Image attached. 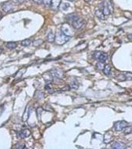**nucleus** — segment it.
<instances>
[{
	"instance_id": "obj_1",
	"label": "nucleus",
	"mask_w": 132,
	"mask_h": 149,
	"mask_svg": "<svg viewBox=\"0 0 132 149\" xmlns=\"http://www.w3.org/2000/svg\"><path fill=\"white\" fill-rule=\"evenodd\" d=\"M103 7H102V11L104 13L105 16H108L109 14H112L113 13V6L111 0H105L103 2Z\"/></svg>"
},
{
	"instance_id": "obj_2",
	"label": "nucleus",
	"mask_w": 132,
	"mask_h": 149,
	"mask_svg": "<svg viewBox=\"0 0 132 149\" xmlns=\"http://www.w3.org/2000/svg\"><path fill=\"white\" fill-rule=\"evenodd\" d=\"M70 39H71V37L65 36L61 31H59L56 32V34L55 42L57 45H63V44H65L66 42H68Z\"/></svg>"
},
{
	"instance_id": "obj_3",
	"label": "nucleus",
	"mask_w": 132,
	"mask_h": 149,
	"mask_svg": "<svg viewBox=\"0 0 132 149\" xmlns=\"http://www.w3.org/2000/svg\"><path fill=\"white\" fill-rule=\"evenodd\" d=\"M2 9L4 12L10 13L15 10V5L13 2H5L2 3Z\"/></svg>"
},
{
	"instance_id": "obj_4",
	"label": "nucleus",
	"mask_w": 132,
	"mask_h": 149,
	"mask_svg": "<svg viewBox=\"0 0 132 149\" xmlns=\"http://www.w3.org/2000/svg\"><path fill=\"white\" fill-rule=\"evenodd\" d=\"M61 31L65 35V36L68 37H72L73 36V30L69 24L65 23L63 24L61 27Z\"/></svg>"
},
{
	"instance_id": "obj_5",
	"label": "nucleus",
	"mask_w": 132,
	"mask_h": 149,
	"mask_svg": "<svg viewBox=\"0 0 132 149\" xmlns=\"http://www.w3.org/2000/svg\"><path fill=\"white\" fill-rule=\"evenodd\" d=\"M94 58L98 60L99 61H106L107 58H108V55L106 53L102 52V51H95L93 53Z\"/></svg>"
},
{
	"instance_id": "obj_6",
	"label": "nucleus",
	"mask_w": 132,
	"mask_h": 149,
	"mask_svg": "<svg viewBox=\"0 0 132 149\" xmlns=\"http://www.w3.org/2000/svg\"><path fill=\"white\" fill-rule=\"evenodd\" d=\"M128 126V123L126 121L122 120V121H117L114 123V129L116 131L120 132L123 131V129L125 128L126 126Z\"/></svg>"
},
{
	"instance_id": "obj_7",
	"label": "nucleus",
	"mask_w": 132,
	"mask_h": 149,
	"mask_svg": "<svg viewBox=\"0 0 132 149\" xmlns=\"http://www.w3.org/2000/svg\"><path fill=\"white\" fill-rule=\"evenodd\" d=\"M85 24V20L84 18H78L72 23V27L74 29L78 30L83 28V26H84Z\"/></svg>"
},
{
	"instance_id": "obj_8",
	"label": "nucleus",
	"mask_w": 132,
	"mask_h": 149,
	"mask_svg": "<svg viewBox=\"0 0 132 149\" xmlns=\"http://www.w3.org/2000/svg\"><path fill=\"white\" fill-rule=\"evenodd\" d=\"M50 73L52 74L53 78H58V79H61V78H63L64 77L63 72L62 71V70L58 69V68H53V69H52L50 71Z\"/></svg>"
},
{
	"instance_id": "obj_9",
	"label": "nucleus",
	"mask_w": 132,
	"mask_h": 149,
	"mask_svg": "<svg viewBox=\"0 0 132 149\" xmlns=\"http://www.w3.org/2000/svg\"><path fill=\"white\" fill-rule=\"evenodd\" d=\"M30 135H31V131L29 130L28 129H23V130H21V131L17 133V137L20 138V139H23V138L28 137Z\"/></svg>"
},
{
	"instance_id": "obj_10",
	"label": "nucleus",
	"mask_w": 132,
	"mask_h": 149,
	"mask_svg": "<svg viewBox=\"0 0 132 149\" xmlns=\"http://www.w3.org/2000/svg\"><path fill=\"white\" fill-rule=\"evenodd\" d=\"M78 18H79V17H78L77 14H76V13H69V14H67L66 16V20L70 21V22H71V23H73L74 21H75Z\"/></svg>"
},
{
	"instance_id": "obj_11",
	"label": "nucleus",
	"mask_w": 132,
	"mask_h": 149,
	"mask_svg": "<svg viewBox=\"0 0 132 149\" xmlns=\"http://www.w3.org/2000/svg\"><path fill=\"white\" fill-rule=\"evenodd\" d=\"M111 148L113 149H123L126 148V145L124 144L121 143V142H118V141H115L111 144Z\"/></svg>"
},
{
	"instance_id": "obj_12",
	"label": "nucleus",
	"mask_w": 132,
	"mask_h": 149,
	"mask_svg": "<svg viewBox=\"0 0 132 149\" xmlns=\"http://www.w3.org/2000/svg\"><path fill=\"white\" fill-rule=\"evenodd\" d=\"M113 139V135L112 133H110V132L106 133L104 136V143L109 144Z\"/></svg>"
},
{
	"instance_id": "obj_13",
	"label": "nucleus",
	"mask_w": 132,
	"mask_h": 149,
	"mask_svg": "<svg viewBox=\"0 0 132 149\" xmlns=\"http://www.w3.org/2000/svg\"><path fill=\"white\" fill-rule=\"evenodd\" d=\"M47 41L48 42H54L56 39V35L54 34V32L52 31H49V32L47 34Z\"/></svg>"
},
{
	"instance_id": "obj_14",
	"label": "nucleus",
	"mask_w": 132,
	"mask_h": 149,
	"mask_svg": "<svg viewBox=\"0 0 132 149\" xmlns=\"http://www.w3.org/2000/svg\"><path fill=\"white\" fill-rule=\"evenodd\" d=\"M43 78H44V79L45 80V82L47 83H50L53 80V77L50 72L45 73V74L43 75Z\"/></svg>"
},
{
	"instance_id": "obj_15",
	"label": "nucleus",
	"mask_w": 132,
	"mask_h": 149,
	"mask_svg": "<svg viewBox=\"0 0 132 149\" xmlns=\"http://www.w3.org/2000/svg\"><path fill=\"white\" fill-rule=\"evenodd\" d=\"M61 3V0H52V4L51 6L52 10H56L60 8V5Z\"/></svg>"
},
{
	"instance_id": "obj_16",
	"label": "nucleus",
	"mask_w": 132,
	"mask_h": 149,
	"mask_svg": "<svg viewBox=\"0 0 132 149\" xmlns=\"http://www.w3.org/2000/svg\"><path fill=\"white\" fill-rule=\"evenodd\" d=\"M34 97L37 100H41V99H43L45 97V94L42 91L37 90V91H35V93H34Z\"/></svg>"
},
{
	"instance_id": "obj_17",
	"label": "nucleus",
	"mask_w": 132,
	"mask_h": 149,
	"mask_svg": "<svg viewBox=\"0 0 132 149\" xmlns=\"http://www.w3.org/2000/svg\"><path fill=\"white\" fill-rule=\"evenodd\" d=\"M95 16L97 17H98L99 19H100V20H105V15H104V13H102V11L101 10H99V9H96L95 10Z\"/></svg>"
},
{
	"instance_id": "obj_18",
	"label": "nucleus",
	"mask_w": 132,
	"mask_h": 149,
	"mask_svg": "<svg viewBox=\"0 0 132 149\" xmlns=\"http://www.w3.org/2000/svg\"><path fill=\"white\" fill-rule=\"evenodd\" d=\"M103 72L105 75H108V76L110 75V74H111V66H110L109 64H106L103 69Z\"/></svg>"
},
{
	"instance_id": "obj_19",
	"label": "nucleus",
	"mask_w": 132,
	"mask_h": 149,
	"mask_svg": "<svg viewBox=\"0 0 132 149\" xmlns=\"http://www.w3.org/2000/svg\"><path fill=\"white\" fill-rule=\"evenodd\" d=\"M30 112L31 110L28 112V107L26 108L25 112H24V114L23 115V117H22V120L23 121H27L28 119V118L30 117Z\"/></svg>"
},
{
	"instance_id": "obj_20",
	"label": "nucleus",
	"mask_w": 132,
	"mask_h": 149,
	"mask_svg": "<svg viewBox=\"0 0 132 149\" xmlns=\"http://www.w3.org/2000/svg\"><path fill=\"white\" fill-rule=\"evenodd\" d=\"M70 86H71V88H72V89H78V87H79V84H78L77 80L74 79L71 81V83H70Z\"/></svg>"
},
{
	"instance_id": "obj_21",
	"label": "nucleus",
	"mask_w": 132,
	"mask_h": 149,
	"mask_svg": "<svg viewBox=\"0 0 132 149\" xmlns=\"http://www.w3.org/2000/svg\"><path fill=\"white\" fill-rule=\"evenodd\" d=\"M17 43L15 42H9L6 43V47L8 49H9V50H13V49H15L17 47Z\"/></svg>"
},
{
	"instance_id": "obj_22",
	"label": "nucleus",
	"mask_w": 132,
	"mask_h": 149,
	"mask_svg": "<svg viewBox=\"0 0 132 149\" xmlns=\"http://www.w3.org/2000/svg\"><path fill=\"white\" fill-rule=\"evenodd\" d=\"M69 6L70 4L67 3V2H61L60 5V9H61L62 10H66Z\"/></svg>"
},
{
	"instance_id": "obj_23",
	"label": "nucleus",
	"mask_w": 132,
	"mask_h": 149,
	"mask_svg": "<svg viewBox=\"0 0 132 149\" xmlns=\"http://www.w3.org/2000/svg\"><path fill=\"white\" fill-rule=\"evenodd\" d=\"M105 65H106V64H105L104 61H99V63H97L96 64V67L99 70H103Z\"/></svg>"
},
{
	"instance_id": "obj_24",
	"label": "nucleus",
	"mask_w": 132,
	"mask_h": 149,
	"mask_svg": "<svg viewBox=\"0 0 132 149\" xmlns=\"http://www.w3.org/2000/svg\"><path fill=\"white\" fill-rule=\"evenodd\" d=\"M31 44V40L30 39H24L21 42V45H22L23 46H30Z\"/></svg>"
},
{
	"instance_id": "obj_25",
	"label": "nucleus",
	"mask_w": 132,
	"mask_h": 149,
	"mask_svg": "<svg viewBox=\"0 0 132 149\" xmlns=\"http://www.w3.org/2000/svg\"><path fill=\"white\" fill-rule=\"evenodd\" d=\"M123 133H124L125 134H131V131H132V128L131 126H126L124 129H123Z\"/></svg>"
},
{
	"instance_id": "obj_26",
	"label": "nucleus",
	"mask_w": 132,
	"mask_h": 149,
	"mask_svg": "<svg viewBox=\"0 0 132 149\" xmlns=\"http://www.w3.org/2000/svg\"><path fill=\"white\" fill-rule=\"evenodd\" d=\"M43 108H44L45 111H48V112H52L53 111L52 108L51 107V105L49 104H45L44 106H43Z\"/></svg>"
},
{
	"instance_id": "obj_27",
	"label": "nucleus",
	"mask_w": 132,
	"mask_h": 149,
	"mask_svg": "<svg viewBox=\"0 0 132 149\" xmlns=\"http://www.w3.org/2000/svg\"><path fill=\"white\" fill-rule=\"evenodd\" d=\"M42 3L46 7H50L52 4V0H42Z\"/></svg>"
},
{
	"instance_id": "obj_28",
	"label": "nucleus",
	"mask_w": 132,
	"mask_h": 149,
	"mask_svg": "<svg viewBox=\"0 0 132 149\" xmlns=\"http://www.w3.org/2000/svg\"><path fill=\"white\" fill-rule=\"evenodd\" d=\"M116 78H117V80H119V81H125L126 80V77H125V75L124 74H120L118 75L117 77H116Z\"/></svg>"
},
{
	"instance_id": "obj_29",
	"label": "nucleus",
	"mask_w": 132,
	"mask_h": 149,
	"mask_svg": "<svg viewBox=\"0 0 132 149\" xmlns=\"http://www.w3.org/2000/svg\"><path fill=\"white\" fill-rule=\"evenodd\" d=\"M42 110H43V108L42 107H38L37 108V115H38V118H40V116H41V115H42Z\"/></svg>"
},
{
	"instance_id": "obj_30",
	"label": "nucleus",
	"mask_w": 132,
	"mask_h": 149,
	"mask_svg": "<svg viewBox=\"0 0 132 149\" xmlns=\"http://www.w3.org/2000/svg\"><path fill=\"white\" fill-rule=\"evenodd\" d=\"M124 75H125V77H126V80H132V73L127 72Z\"/></svg>"
},
{
	"instance_id": "obj_31",
	"label": "nucleus",
	"mask_w": 132,
	"mask_h": 149,
	"mask_svg": "<svg viewBox=\"0 0 132 149\" xmlns=\"http://www.w3.org/2000/svg\"><path fill=\"white\" fill-rule=\"evenodd\" d=\"M42 40L38 39V40H36V41L34 42V46H39L40 44H42Z\"/></svg>"
},
{
	"instance_id": "obj_32",
	"label": "nucleus",
	"mask_w": 132,
	"mask_h": 149,
	"mask_svg": "<svg viewBox=\"0 0 132 149\" xmlns=\"http://www.w3.org/2000/svg\"><path fill=\"white\" fill-rule=\"evenodd\" d=\"M16 148H18V149H20V148H25V145L24 144H18L16 146Z\"/></svg>"
},
{
	"instance_id": "obj_33",
	"label": "nucleus",
	"mask_w": 132,
	"mask_h": 149,
	"mask_svg": "<svg viewBox=\"0 0 132 149\" xmlns=\"http://www.w3.org/2000/svg\"><path fill=\"white\" fill-rule=\"evenodd\" d=\"M70 89H71V86H65V87H63V89H62V91H68V90H70Z\"/></svg>"
},
{
	"instance_id": "obj_34",
	"label": "nucleus",
	"mask_w": 132,
	"mask_h": 149,
	"mask_svg": "<svg viewBox=\"0 0 132 149\" xmlns=\"http://www.w3.org/2000/svg\"><path fill=\"white\" fill-rule=\"evenodd\" d=\"M14 2H17V3H19V4H22L25 2V0H14Z\"/></svg>"
},
{
	"instance_id": "obj_35",
	"label": "nucleus",
	"mask_w": 132,
	"mask_h": 149,
	"mask_svg": "<svg viewBox=\"0 0 132 149\" xmlns=\"http://www.w3.org/2000/svg\"><path fill=\"white\" fill-rule=\"evenodd\" d=\"M34 2H35L37 4H42V0H33Z\"/></svg>"
},
{
	"instance_id": "obj_36",
	"label": "nucleus",
	"mask_w": 132,
	"mask_h": 149,
	"mask_svg": "<svg viewBox=\"0 0 132 149\" xmlns=\"http://www.w3.org/2000/svg\"><path fill=\"white\" fill-rule=\"evenodd\" d=\"M45 89H47V90H48V89H52V88H51L50 83H48V85H46V86H45Z\"/></svg>"
},
{
	"instance_id": "obj_37",
	"label": "nucleus",
	"mask_w": 132,
	"mask_h": 149,
	"mask_svg": "<svg viewBox=\"0 0 132 149\" xmlns=\"http://www.w3.org/2000/svg\"><path fill=\"white\" fill-rule=\"evenodd\" d=\"M127 39H130V40H132V34H129L127 36Z\"/></svg>"
},
{
	"instance_id": "obj_38",
	"label": "nucleus",
	"mask_w": 132,
	"mask_h": 149,
	"mask_svg": "<svg viewBox=\"0 0 132 149\" xmlns=\"http://www.w3.org/2000/svg\"><path fill=\"white\" fill-rule=\"evenodd\" d=\"M2 13L1 12H0V20H1V19H2Z\"/></svg>"
},
{
	"instance_id": "obj_39",
	"label": "nucleus",
	"mask_w": 132,
	"mask_h": 149,
	"mask_svg": "<svg viewBox=\"0 0 132 149\" xmlns=\"http://www.w3.org/2000/svg\"><path fill=\"white\" fill-rule=\"evenodd\" d=\"M2 53V48H0V54Z\"/></svg>"
},
{
	"instance_id": "obj_40",
	"label": "nucleus",
	"mask_w": 132,
	"mask_h": 149,
	"mask_svg": "<svg viewBox=\"0 0 132 149\" xmlns=\"http://www.w3.org/2000/svg\"><path fill=\"white\" fill-rule=\"evenodd\" d=\"M85 2H90L91 0H85Z\"/></svg>"
},
{
	"instance_id": "obj_41",
	"label": "nucleus",
	"mask_w": 132,
	"mask_h": 149,
	"mask_svg": "<svg viewBox=\"0 0 132 149\" xmlns=\"http://www.w3.org/2000/svg\"><path fill=\"white\" fill-rule=\"evenodd\" d=\"M68 1H71V2H73V1H74V0H68Z\"/></svg>"
}]
</instances>
